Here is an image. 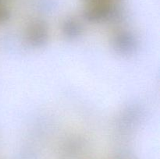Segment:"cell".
<instances>
[{"label":"cell","mask_w":160,"mask_h":159,"mask_svg":"<svg viewBox=\"0 0 160 159\" xmlns=\"http://www.w3.org/2000/svg\"><path fill=\"white\" fill-rule=\"evenodd\" d=\"M48 37L47 28L42 22H34L28 27L27 38L29 43L34 46H42Z\"/></svg>","instance_id":"cell-1"},{"label":"cell","mask_w":160,"mask_h":159,"mask_svg":"<svg viewBox=\"0 0 160 159\" xmlns=\"http://www.w3.org/2000/svg\"><path fill=\"white\" fill-rule=\"evenodd\" d=\"M115 48L120 53H131L135 48V40L134 37L128 33L120 34L116 37L114 41Z\"/></svg>","instance_id":"cell-2"},{"label":"cell","mask_w":160,"mask_h":159,"mask_svg":"<svg viewBox=\"0 0 160 159\" xmlns=\"http://www.w3.org/2000/svg\"><path fill=\"white\" fill-rule=\"evenodd\" d=\"M62 31L67 37L73 38V37H78L81 34V27L80 24H78V22L73 20H70L66 22Z\"/></svg>","instance_id":"cell-3"}]
</instances>
